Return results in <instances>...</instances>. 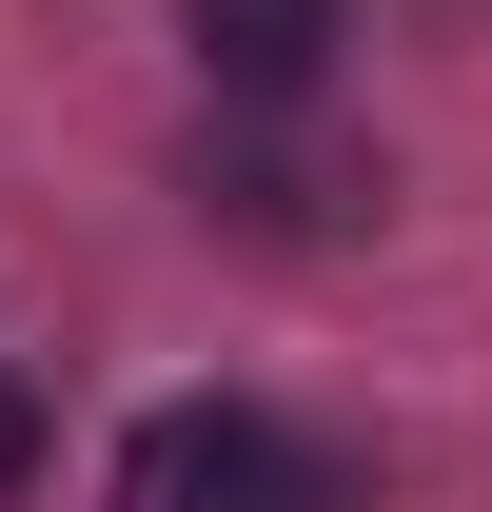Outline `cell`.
Returning <instances> with one entry per match:
<instances>
[{
    "label": "cell",
    "mask_w": 492,
    "mask_h": 512,
    "mask_svg": "<svg viewBox=\"0 0 492 512\" xmlns=\"http://www.w3.org/2000/svg\"><path fill=\"white\" fill-rule=\"evenodd\" d=\"M119 512H355V473L296 414H256V394H178V414H138Z\"/></svg>",
    "instance_id": "cell-1"
},
{
    "label": "cell",
    "mask_w": 492,
    "mask_h": 512,
    "mask_svg": "<svg viewBox=\"0 0 492 512\" xmlns=\"http://www.w3.org/2000/svg\"><path fill=\"white\" fill-rule=\"evenodd\" d=\"M197 20V79H217V99H256V119H276V99H315V79H335V40H355V0H178Z\"/></svg>",
    "instance_id": "cell-2"
},
{
    "label": "cell",
    "mask_w": 492,
    "mask_h": 512,
    "mask_svg": "<svg viewBox=\"0 0 492 512\" xmlns=\"http://www.w3.org/2000/svg\"><path fill=\"white\" fill-rule=\"evenodd\" d=\"M20 473H40V394L0 375V493H20Z\"/></svg>",
    "instance_id": "cell-3"
}]
</instances>
